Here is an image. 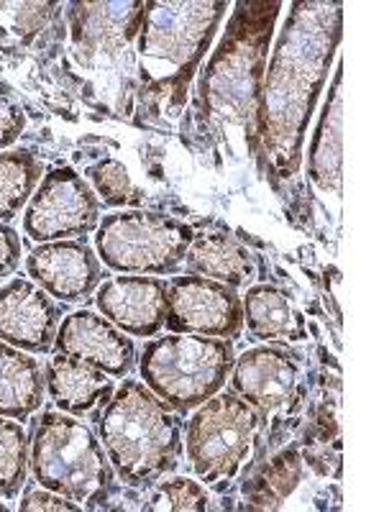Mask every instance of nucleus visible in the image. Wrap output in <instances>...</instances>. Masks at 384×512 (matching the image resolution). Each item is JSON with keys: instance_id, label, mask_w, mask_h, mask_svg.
Returning a JSON list of instances; mask_svg holds the SVG:
<instances>
[{"instance_id": "obj_1", "label": "nucleus", "mask_w": 384, "mask_h": 512, "mask_svg": "<svg viewBox=\"0 0 384 512\" xmlns=\"http://www.w3.org/2000/svg\"><path fill=\"white\" fill-rule=\"evenodd\" d=\"M341 29V3H292L262 82L256 123V152L274 180H292L300 169L305 131L331 75Z\"/></svg>"}, {"instance_id": "obj_2", "label": "nucleus", "mask_w": 384, "mask_h": 512, "mask_svg": "<svg viewBox=\"0 0 384 512\" xmlns=\"http://www.w3.org/2000/svg\"><path fill=\"white\" fill-rule=\"evenodd\" d=\"M280 8L282 3H239L200 82V105L210 131L246 157L259 149V100Z\"/></svg>"}, {"instance_id": "obj_3", "label": "nucleus", "mask_w": 384, "mask_h": 512, "mask_svg": "<svg viewBox=\"0 0 384 512\" xmlns=\"http://www.w3.org/2000/svg\"><path fill=\"white\" fill-rule=\"evenodd\" d=\"M98 438L126 487L152 489L182 459V418L139 379L123 384L98 415Z\"/></svg>"}, {"instance_id": "obj_4", "label": "nucleus", "mask_w": 384, "mask_h": 512, "mask_svg": "<svg viewBox=\"0 0 384 512\" xmlns=\"http://www.w3.org/2000/svg\"><path fill=\"white\" fill-rule=\"evenodd\" d=\"M29 466L41 487L82 510H103L116 492V472L100 438L62 410L44 413L36 423Z\"/></svg>"}, {"instance_id": "obj_5", "label": "nucleus", "mask_w": 384, "mask_h": 512, "mask_svg": "<svg viewBox=\"0 0 384 512\" xmlns=\"http://www.w3.org/2000/svg\"><path fill=\"white\" fill-rule=\"evenodd\" d=\"M226 8V3H146L139 31L146 88L152 93H185Z\"/></svg>"}, {"instance_id": "obj_6", "label": "nucleus", "mask_w": 384, "mask_h": 512, "mask_svg": "<svg viewBox=\"0 0 384 512\" xmlns=\"http://www.w3.org/2000/svg\"><path fill=\"white\" fill-rule=\"evenodd\" d=\"M233 361L231 338L167 333L144 346L139 374L159 400L187 415L226 387Z\"/></svg>"}, {"instance_id": "obj_7", "label": "nucleus", "mask_w": 384, "mask_h": 512, "mask_svg": "<svg viewBox=\"0 0 384 512\" xmlns=\"http://www.w3.org/2000/svg\"><path fill=\"white\" fill-rule=\"evenodd\" d=\"M264 415L236 392H218L187 423V461L200 482L223 487L254 459Z\"/></svg>"}, {"instance_id": "obj_8", "label": "nucleus", "mask_w": 384, "mask_h": 512, "mask_svg": "<svg viewBox=\"0 0 384 512\" xmlns=\"http://www.w3.org/2000/svg\"><path fill=\"white\" fill-rule=\"evenodd\" d=\"M192 231L154 210H116L95 228V254L113 272L121 274H172L185 262Z\"/></svg>"}, {"instance_id": "obj_9", "label": "nucleus", "mask_w": 384, "mask_h": 512, "mask_svg": "<svg viewBox=\"0 0 384 512\" xmlns=\"http://www.w3.org/2000/svg\"><path fill=\"white\" fill-rule=\"evenodd\" d=\"M98 223V195L72 167L49 169L24 210V233L34 244L85 239Z\"/></svg>"}, {"instance_id": "obj_10", "label": "nucleus", "mask_w": 384, "mask_h": 512, "mask_svg": "<svg viewBox=\"0 0 384 512\" xmlns=\"http://www.w3.org/2000/svg\"><path fill=\"white\" fill-rule=\"evenodd\" d=\"M172 333L210 338H239L244 331V305L239 292L223 282L182 274L167 285V323Z\"/></svg>"}, {"instance_id": "obj_11", "label": "nucleus", "mask_w": 384, "mask_h": 512, "mask_svg": "<svg viewBox=\"0 0 384 512\" xmlns=\"http://www.w3.org/2000/svg\"><path fill=\"white\" fill-rule=\"evenodd\" d=\"M26 272L59 303H85L103 282V262L85 239L39 244L26 256Z\"/></svg>"}, {"instance_id": "obj_12", "label": "nucleus", "mask_w": 384, "mask_h": 512, "mask_svg": "<svg viewBox=\"0 0 384 512\" xmlns=\"http://www.w3.org/2000/svg\"><path fill=\"white\" fill-rule=\"evenodd\" d=\"M54 351L85 361L113 379L128 377L136 364L134 341L93 310H75L59 320Z\"/></svg>"}, {"instance_id": "obj_13", "label": "nucleus", "mask_w": 384, "mask_h": 512, "mask_svg": "<svg viewBox=\"0 0 384 512\" xmlns=\"http://www.w3.org/2000/svg\"><path fill=\"white\" fill-rule=\"evenodd\" d=\"M95 305L126 336L152 338L167 323V282L146 274L111 277L95 290Z\"/></svg>"}, {"instance_id": "obj_14", "label": "nucleus", "mask_w": 384, "mask_h": 512, "mask_svg": "<svg viewBox=\"0 0 384 512\" xmlns=\"http://www.w3.org/2000/svg\"><path fill=\"white\" fill-rule=\"evenodd\" d=\"M59 328V308L29 277L0 290V341L29 354H49Z\"/></svg>"}, {"instance_id": "obj_15", "label": "nucleus", "mask_w": 384, "mask_h": 512, "mask_svg": "<svg viewBox=\"0 0 384 512\" xmlns=\"http://www.w3.org/2000/svg\"><path fill=\"white\" fill-rule=\"evenodd\" d=\"M231 392L244 397L262 415L277 413L295 397L300 364L277 346H256L233 361Z\"/></svg>"}, {"instance_id": "obj_16", "label": "nucleus", "mask_w": 384, "mask_h": 512, "mask_svg": "<svg viewBox=\"0 0 384 512\" xmlns=\"http://www.w3.org/2000/svg\"><path fill=\"white\" fill-rule=\"evenodd\" d=\"M144 16L146 3H75L70 11L75 47L85 57L103 49L121 52L139 36Z\"/></svg>"}, {"instance_id": "obj_17", "label": "nucleus", "mask_w": 384, "mask_h": 512, "mask_svg": "<svg viewBox=\"0 0 384 512\" xmlns=\"http://www.w3.org/2000/svg\"><path fill=\"white\" fill-rule=\"evenodd\" d=\"M344 64L338 62L318 128L313 134L308 172L315 187L331 195H341V162H344Z\"/></svg>"}, {"instance_id": "obj_18", "label": "nucleus", "mask_w": 384, "mask_h": 512, "mask_svg": "<svg viewBox=\"0 0 384 512\" xmlns=\"http://www.w3.org/2000/svg\"><path fill=\"white\" fill-rule=\"evenodd\" d=\"M47 392L67 415H90L113 395V379L72 356L54 354L47 364Z\"/></svg>"}, {"instance_id": "obj_19", "label": "nucleus", "mask_w": 384, "mask_h": 512, "mask_svg": "<svg viewBox=\"0 0 384 512\" xmlns=\"http://www.w3.org/2000/svg\"><path fill=\"white\" fill-rule=\"evenodd\" d=\"M187 274H198L228 287L249 285L256 272L254 254L228 233H200L192 236L185 254Z\"/></svg>"}, {"instance_id": "obj_20", "label": "nucleus", "mask_w": 384, "mask_h": 512, "mask_svg": "<svg viewBox=\"0 0 384 512\" xmlns=\"http://www.w3.org/2000/svg\"><path fill=\"white\" fill-rule=\"evenodd\" d=\"M47 379L39 361L16 346L0 341V415L26 420L41 408Z\"/></svg>"}, {"instance_id": "obj_21", "label": "nucleus", "mask_w": 384, "mask_h": 512, "mask_svg": "<svg viewBox=\"0 0 384 512\" xmlns=\"http://www.w3.org/2000/svg\"><path fill=\"white\" fill-rule=\"evenodd\" d=\"M244 326L254 341H303L308 338L305 318L292 308L290 297L274 285H254L246 290Z\"/></svg>"}, {"instance_id": "obj_22", "label": "nucleus", "mask_w": 384, "mask_h": 512, "mask_svg": "<svg viewBox=\"0 0 384 512\" xmlns=\"http://www.w3.org/2000/svg\"><path fill=\"white\" fill-rule=\"evenodd\" d=\"M303 479V456L295 446L282 448L280 454L264 461L244 482L246 510H277L292 495Z\"/></svg>"}, {"instance_id": "obj_23", "label": "nucleus", "mask_w": 384, "mask_h": 512, "mask_svg": "<svg viewBox=\"0 0 384 512\" xmlns=\"http://www.w3.org/2000/svg\"><path fill=\"white\" fill-rule=\"evenodd\" d=\"M44 164L31 149L0 152V221L8 223L26 210L39 187Z\"/></svg>"}, {"instance_id": "obj_24", "label": "nucleus", "mask_w": 384, "mask_h": 512, "mask_svg": "<svg viewBox=\"0 0 384 512\" xmlns=\"http://www.w3.org/2000/svg\"><path fill=\"white\" fill-rule=\"evenodd\" d=\"M24 425L0 415V497L13 500L21 495L29 477L31 446Z\"/></svg>"}, {"instance_id": "obj_25", "label": "nucleus", "mask_w": 384, "mask_h": 512, "mask_svg": "<svg viewBox=\"0 0 384 512\" xmlns=\"http://www.w3.org/2000/svg\"><path fill=\"white\" fill-rule=\"evenodd\" d=\"M54 3H0V52L29 47L54 16Z\"/></svg>"}, {"instance_id": "obj_26", "label": "nucleus", "mask_w": 384, "mask_h": 512, "mask_svg": "<svg viewBox=\"0 0 384 512\" xmlns=\"http://www.w3.org/2000/svg\"><path fill=\"white\" fill-rule=\"evenodd\" d=\"M88 180L93 185V192L98 200H103L111 208H134L141 203V190L134 185L131 175H128L126 164L118 159H100L93 167H88Z\"/></svg>"}, {"instance_id": "obj_27", "label": "nucleus", "mask_w": 384, "mask_h": 512, "mask_svg": "<svg viewBox=\"0 0 384 512\" xmlns=\"http://www.w3.org/2000/svg\"><path fill=\"white\" fill-rule=\"evenodd\" d=\"M210 495L200 482L187 477H172L154 484L152 497L146 500L144 510L149 512H185V510H210Z\"/></svg>"}, {"instance_id": "obj_28", "label": "nucleus", "mask_w": 384, "mask_h": 512, "mask_svg": "<svg viewBox=\"0 0 384 512\" xmlns=\"http://www.w3.org/2000/svg\"><path fill=\"white\" fill-rule=\"evenodd\" d=\"M26 128V113L16 98L8 90L0 88V152L21 139Z\"/></svg>"}, {"instance_id": "obj_29", "label": "nucleus", "mask_w": 384, "mask_h": 512, "mask_svg": "<svg viewBox=\"0 0 384 512\" xmlns=\"http://www.w3.org/2000/svg\"><path fill=\"white\" fill-rule=\"evenodd\" d=\"M18 510L24 512H36V510H57V512H72V510H82L77 502L67 500V497L57 495L52 489H34V492H26L18 502Z\"/></svg>"}, {"instance_id": "obj_30", "label": "nucleus", "mask_w": 384, "mask_h": 512, "mask_svg": "<svg viewBox=\"0 0 384 512\" xmlns=\"http://www.w3.org/2000/svg\"><path fill=\"white\" fill-rule=\"evenodd\" d=\"M21 264V236L16 228L0 221V277L13 274Z\"/></svg>"}, {"instance_id": "obj_31", "label": "nucleus", "mask_w": 384, "mask_h": 512, "mask_svg": "<svg viewBox=\"0 0 384 512\" xmlns=\"http://www.w3.org/2000/svg\"><path fill=\"white\" fill-rule=\"evenodd\" d=\"M8 510V505H3V502H0V512H6Z\"/></svg>"}]
</instances>
